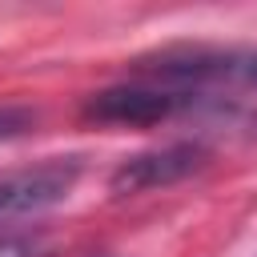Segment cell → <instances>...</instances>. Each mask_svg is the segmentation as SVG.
Here are the masks:
<instances>
[{"label":"cell","instance_id":"6da1fadb","mask_svg":"<svg viewBox=\"0 0 257 257\" xmlns=\"http://www.w3.org/2000/svg\"><path fill=\"white\" fill-rule=\"evenodd\" d=\"M137 72L165 84L189 88H241L257 92V48H213V44H173L137 60Z\"/></svg>","mask_w":257,"mask_h":257},{"label":"cell","instance_id":"5b68a950","mask_svg":"<svg viewBox=\"0 0 257 257\" xmlns=\"http://www.w3.org/2000/svg\"><path fill=\"white\" fill-rule=\"evenodd\" d=\"M36 120H40L36 108H28V104H0V145L28 137L36 128Z\"/></svg>","mask_w":257,"mask_h":257},{"label":"cell","instance_id":"277c9868","mask_svg":"<svg viewBox=\"0 0 257 257\" xmlns=\"http://www.w3.org/2000/svg\"><path fill=\"white\" fill-rule=\"evenodd\" d=\"M209 161V153L201 145H165V149H153V153H137V157H124L112 177H108V189L116 197H137V193H149V189H165V185H177L193 173H201Z\"/></svg>","mask_w":257,"mask_h":257},{"label":"cell","instance_id":"7a4b0ae2","mask_svg":"<svg viewBox=\"0 0 257 257\" xmlns=\"http://www.w3.org/2000/svg\"><path fill=\"white\" fill-rule=\"evenodd\" d=\"M197 104L193 92L181 88H157V84H112L104 92H92L84 100V116L96 124H161L169 116H177L181 108Z\"/></svg>","mask_w":257,"mask_h":257},{"label":"cell","instance_id":"3957f363","mask_svg":"<svg viewBox=\"0 0 257 257\" xmlns=\"http://www.w3.org/2000/svg\"><path fill=\"white\" fill-rule=\"evenodd\" d=\"M80 177V161H44L32 169H16L0 177V225L4 221H20V217H36L52 205H60L72 185Z\"/></svg>","mask_w":257,"mask_h":257},{"label":"cell","instance_id":"8992f818","mask_svg":"<svg viewBox=\"0 0 257 257\" xmlns=\"http://www.w3.org/2000/svg\"><path fill=\"white\" fill-rule=\"evenodd\" d=\"M0 257H48L36 237H0Z\"/></svg>","mask_w":257,"mask_h":257}]
</instances>
